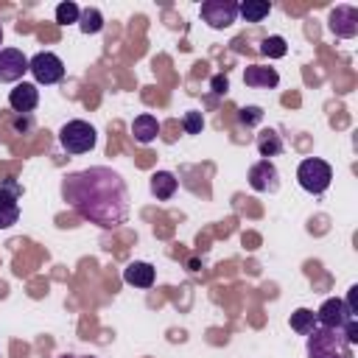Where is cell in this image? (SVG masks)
I'll return each mask as SVG.
<instances>
[{"mask_svg": "<svg viewBox=\"0 0 358 358\" xmlns=\"http://www.w3.org/2000/svg\"><path fill=\"white\" fill-rule=\"evenodd\" d=\"M64 201L87 221L115 229L129 215V187L123 176L106 165H92L62 179Z\"/></svg>", "mask_w": 358, "mask_h": 358, "instance_id": "1", "label": "cell"}, {"mask_svg": "<svg viewBox=\"0 0 358 358\" xmlns=\"http://www.w3.org/2000/svg\"><path fill=\"white\" fill-rule=\"evenodd\" d=\"M308 358H352L341 327H316L308 336Z\"/></svg>", "mask_w": 358, "mask_h": 358, "instance_id": "2", "label": "cell"}, {"mask_svg": "<svg viewBox=\"0 0 358 358\" xmlns=\"http://www.w3.org/2000/svg\"><path fill=\"white\" fill-rule=\"evenodd\" d=\"M59 143L67 154H87V151L95 148L98 134L87 120H67L59 129Z\"/></svg>", "mask_w": 358, "mask_h": 358, "instance_id": "3", "label": "cell"}, {"mask_svg": "<svg viewBox=\"0 0 358 358\" xmlns=\"http://www.w3.org/2000/svg\"><path fill=\"white\" fill-rule=\"evenodd\" d=\"M296 179H299V185H302L308 193L319 196V193H324V190L330 187V182H333V168H330L324 159H319V157H308V159L299 162Z\"/></svg>", "mask_w": 358, "mask_h": 358, "instance_id": "4", "label": "cell"}, {"mask_svg": "<svg viewBox=\"0 0 358 358\" xmlns=\"http://www.w3.org/2000/svg\"><path fill=\"white\" fill-rule=\"evenodd\" d=\"M20 196H22V185L14 176L0 179V229H8L17 224L20 218Z\"/></svg>", "mask_w": 358, "mask_h": 358, "instance_id": "5", "label": "cell"}, {"mask_svg": "<svg viewBox=\"0 0 358 358\" xmlns=\"http://www.w3.org/2000/svg\"><path fill=\"white\" fill-rule=\"evenodd\" d=\"M28 70L36 78V84H56L64 78V62L50 50H39L36 56H31Z\"/></svg>", "mask_w": 358, "mask_h": 358, "instance_id": "6", "label": "cell"}, {"mask_svg": "<svg viewBox=\"0 0 358 358\" xmlns=\"http://www.w3.org/2000/svg\"><path fill=\"white\" fill-rule=\"evenodd\" d=\"M199 14L210 28H229L238 17V3H232V0H207V3H201Z\"/></svg>", "mask_w": 358, "mask_h": 358, "instance_id": "7", "label": "cell"}, {"mask_svg": "<svg viewBox=\"0 0 358 358\" xmlns=\"http://www.w3.org/2000/svg\"><path fill=\"white\" fill-rule=\"evenodd\" d=\"M327 25L338 39H352L358 34V8L355 6H336L330 11Z\"/></svg>", "mask_w": 358, "mask_h": 358, "instance_id": "8", "label": "cell"}, {"mask_svg": "<svg viewBox=\"0 0 358 358\" xmlns=\"http://www.w3.org/2000/svg\"><path fill=\"white\" fill-rule=\"evenodd\" d=\"M249 187L257 193H274L280 187V173L271 159H260L249 168Z\"/></svg>", "mask_w": 358, "mask_h": 358, "instance_id": "9", "label": "cell"}, {"mask_svg": "<svg viewBox=\"0 0 358 358\" xmlns=\"http://www.w3.org/2000/svg\"><path fill=\"white\" fill-rule=\"evenodd\" d=\"M350 319H355L352 313H350V308L344 305V299H324L322 302V308L316 310V322H319V327H344Z\"/></svg>", "mask_w": 358, "mask_h": 358, "instance_id": "10", "label": "cell"}, {"mask_svg": "<svg viewBox=\"0 0 358 358\" xmlns=\"http://www.w3.org/2000/svg\"><path fill=\"white\" fill-rule=\"evenodd\" d=\"M25 70H28V59L22 50L17 48L0 50V81H20Z\"/></svg>", "mask_w": 358, "mask_h": 358, "instance_id": "11", "label": "cell"}, {"mask_svg": "<svg viewBox=\"0 0 358 358\" xmlns=\"http://www.w3.org/2000/svg\"><path fill=\"white\" fill-rule=\"evenodd\" d=\"M36 103H39V90H36V84L22 81V84H17V87L8 92V106H11L17 115H31V112L36 109Z\"/></svg>", "mask_w": 358, "mask_h": 358, "instance_id": "12", "label": "cell"}, {"mask_svg": "<svg viewBox=\"0 0 358 358\" xmlns=\"http://www.w3.org/2000/svg\"><path fill=\"white\" fill-rule=\"evenodd\" d=\"M243 84H246V87H266V90H271V87L280 84V76H277L274 67L249 64V67L243 70Z\"/></svg>", "mask_w": 358, "mask_h": 358, "instance_id": "13", "label": "cell"}, {"mask_svg": "<svg viewBox=\"0 0 358 358\" xmlns=\"http://www.w3.org/2000/svg\"><path fill=\"white\" fill-rule=\"evenodd\" d=\"M123 280L134 288H151L154 285V266L145 260H134L123 268Z\"/></svg>", "mask_w": 358, "mask_h": 358, "instance_id": "14", "label": "cell"}, {"mask_svg": "<svg viewBox=\"0 0 358 358\" xmlns=\"http://www.w3.org/2000/svg\"><path fill=\"white\" fill-rule=\"evenodd\" d=\"M157 134H159V120H157L154 115L145 112V115H137V117L131 120V137H134L137 143L145 145V143H151Z\"/></svg>", "mask_w": 358, "mask_h": 358, "instance_id": "15", "label": "cell"}, {"mask_svg": "<svg viewBox=\"0 0 358 358\" xmlns=\"http://www.w3.org/2000/svg\"><path fill=\"white\" fill-rule=\"evenodd\" d=\"M176 187H179V182H176V176H173L171 171H157V173L151 176V193H154L159 201H168V199L176 193Z\"/></svg>", "mask_w": 358, "mask_h": 358, "instance_id": "16", "label": "cell"}, {"mask_svg": "<svg viewBox=\"0 0 358 358\" xmlns=\"http://www.w3.org/2000/svg\"><path fill=\"white\" fill-rule=\"evenodd\" d=\"M257 151H260L263 159L282 154V137H280L274 129H263V131L257 134Z\"/></svg>", "mask_w": 358, "mask_h": 358, "instance_id": "17", "label": "cell"}, {"mask_svg": "<svg viewBox=\"0 0 358 358\" xmlns=\"http://www.w3.org/2000/svg\"><path fill=\"white\" fill-rule=\"evenodd\" d=\"M268 11H271V3H266V0H243L238 6V14H243L246 22H260L268 17Z\"/></svg>", "mask_w": 358, "mask_h": 358, "instance_id": "18", "label": "cell"}, {"mask_svg": "<svg viewBox=\"0 0 358 358\" xmlns=\"http://www.w3.org/2000/svg\"><path fill=\"white\" fill-rule=\"evenodd\" d=\"M291 327H294L299 336H310V333L319 327L316 313H313V310H308V308H296V310L291 313Z\"/></svg>", "mask_w": 358, "mask_h": 358, "instance_id": "19", "label": "cell"}, {"mask_svg": "<svg viewBox=\"0 0 358 358\" xmlns=\"http://www.w3.org/2000/svg\"><path fill=\"white\" fill-rule=\"evenodd\" d=\"M78 28H81L84 34H98V31L103 28V14H101L98 8H81V14H78Z\"/></svg>", "mask_w": 358, "mask_h": 358, "instance_id": "20", "label": "cell"}, {"mask_svg": "<svg viewBox=\"0 0 358 358\" xmlns=\"http://www.w3.org/2000/svg\"><path fill=\"white\" fill-rule=\"evenodd\" d=\"M260 53L268 56V59H282V56L288 53V42H285L282 36H266V39L260 42Z\"/></svg>", "mask_w": 358, "mask_h": 358, "instance_id": "21", "label": "cell"}, {"mask_svg": "<svg viewBox=\"0 0 358 358\" xmlns=\"http://www.w3.org/2000/svg\"><path fill=\"white\" fill-rule=\"evenodd\" d=\"M78 14H81V8H78L73 0H67V3H59V6H56V22H59V25L78 22Z\"/></svg>", "mask_w": 358, "mask_h": 358, "instance_id": "22", "label": "cell"}, {"mask_svg": "<svg viewBox=\"0 0 358 358\" xmlns=\"http://www.w3.org/2000/svg\"><path fill=\"white\" fill-rule=\"evenodd\" d=\"M263 120V109L260 106H241L238 109V123L241 126H255Z\"/></svg>", "mask_w": 358, "mask_h": 358, "instance_id": "23", "label": "cell"}, {"mask_svg": "<svg viewBox=\"0 0 358 358\" xmlns=\"http://www.w3.org/2000/svg\"><path fill=\"white\" fill-rule=\"evenodd\" d=\"M182 126H185V131H187V134H201V129H204V117H201V112H196V109L185 112Z\"/></svg>", "mask_w": 358, "mask_h": 358, "instance_id": "24", "label": "cell"}, {"mask_svg": "<svg viewBox=\"0 0 358 358\" xmlns=\"http://www.w3.org/2000/svg\"><path fill=\"white\" fill-rule=\"evenodd\" d=\"M11 126H14V131H17V134H28V131L34 129V117H31V115H17V112H14Z\"/></svg>", "mask_w": 358, "mask_h": 358, "instance_id": "25", "label": "cell"}, {"mask_svg": "<svg viewBox=\"0 0 358 358\" xmlns=\"http://www.w3.org/2000/svg\"><path fill=\"white\" fill-rule=\"evenodd\" d=\"M341 333H344V338H347V344L352 347V344H358V319H350L344 327H341Z\"/></svg>", "mask_w": 358, "mask_h": 358, "instance_id": "26", "label": "cell"}, {"mask_svg": "<svg viewBox=\"0 0 358 358\" xmlns=\"http://www.w3.org/2000/svg\"><path fill=\"white\" fill-rule=\"evenodd\" d=\"M210 87H213V92H215V95H224V92L229 90V78H227L224 73H218V76H213Z\"/></svg>", "mask_w": 358, "mask_h": 358, "instance_id": "27", "label": "cell"}, {"mask_svg": "<svg viewBox=\"0 0 358 358\" xmlns=\"http://www.w3.org/2000/svg\"><path fill=\"white\" fill-rule=\"evenodd\" d=\"M355 296H358V285H352V288L347 291V299H344V305L350 308V313H352V316L358 313V310H355Z\"/></svg>", "mask_w": 358, "mask_h": 358, "instance_id": "28", "label": "cell"}, {"mask_svg": "<svg viewBox=\"0 0 358 358\" xmlns=\"http://www.w3.org/2000/svg\"><path fill=\"white\" fill-rule=\"evenodd\" d=\"M62 358H78V355H62Z\"/></svg>", "mask_w": 358, "mask_h": 358, "instance_id": "29", "label": "cell"}, {"mask_svg": "<svg viewBox=\"0 0 358 358\" xmlns=\"http://www.w3.org/2000/svg\"><path fill=\"white\" fill-rule=\"evenodd\" d=\"M0 45H3V28H0Z\"/></svg>", "mask_w": 358, "mask_h": 358, "instance_id": "30", "label": "cell"}]
</instances>
